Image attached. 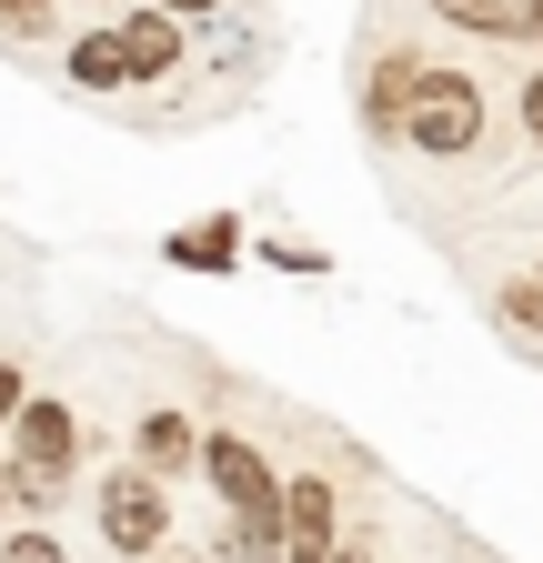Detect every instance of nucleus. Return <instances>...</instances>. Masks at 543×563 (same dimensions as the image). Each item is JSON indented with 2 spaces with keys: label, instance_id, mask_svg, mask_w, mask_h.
I'll list each match as a JSON object with an SVG mask.
<instances>
[{
  "label": "nucleus",
  "instance_id": "6",
  "mask_svg": "<svg viewBox=\"0 0 543 563\" xmlns=\"http://www.w3.org/2000/svg\"><path fill=\"white\" fill-rule=\"evenodd\" d=\"M433 21L473 41H543V0H433Z\"/></svg>",
  "mask_w": 543,
  "mask_h": 563
},
{
  "label": "nucleus",
  "instance_id": "10",
  "mask_svg": "<svg viewBox=\"0 0 543 563\" xmlns=\"http://www.w3.org/2000/svg\"><path fill=\"white\" fill-rule=\"evenodd\" d=\"M131 453H142L152 473H181V463H201V433H191V412H142Z\"/></svg>",
  "mask_w": 543,
  "mask_h": 563
},
{
  "label": "nucleus",
  "instance_id": "16",
  "mask_svg": "<svg viewBox=\"0 0 543 563\" xmlns=\"http://www.w3.org/2000/svg\"><path fill=\"white\" fill-rule=\"evenodd\" d=\"M523 131L543 141V70H533V81H523Z\"/></svg>",
  "mask_w": 543,
  "mask_h": 563
},
{
  "label": "nucleus",
  "instance_id": "18",
  "mask_svg": "<svg viewBox=\"0 0 543 563\" xmlns=\"http://www.w3.org/2000/svg\"><path fill=\"white\" fill-rule=\"evenodd\" d=\"M152 563H201V553H171V543H162V553H152Z\"/></svg>",
  "mask_w": 543,
  "mask_h": 563
},
{
  "label": "nucleus",
  "instance_id": "14",
  "mask_svg": "<svg viewBox=\"0 0 543 563\" xmlns=\"http://www.w3.org/2000/svg\"><path fill=\"white\" fill-rule=\"evenodd\" d=\"M60 0H0V31H51Z\"/></svg>",
  "mask_w": 543,
  "mask_h": 563
},
{
  "label": "nucleus",
  "instance_id": "1",
  "mask_svg": "<svg viewBox=\"0 0 543 563\" xmlns=\"http://www.w3.org/2000/svg\"><path fill=\"white\" fill-rule=\"evenodd\" d=\"M71 463H81V422H71V402H31L21 393V412H11V514H41V504H60V483H71Z\"/></svg>",
  "mask_w": 543,
  "mask_h": 563
},
{
  "label": "nucleus",
  "instance_id": "2",
  "mask_svg": "<svg viewBox=\"0 0 543 563\" xmlns=\"http://www.w3.org/2000/svg\"><path fill=\"white\" fill-rule=\"evenodd\" d=\"M402 141L433 162H463L473 141H484V91L463 81V70H433L423 60V81H413V111H402Z\"/></svg>",
  "mask_w": 543,
  "mask_h": 563
},
{
  "label": "nucleus",
  "instance_id": "7",
  "mask_svg": "<svg viewBox=\"0 0 543 563\" xmlns=\"http://www.w3.org/2000/svg\"><path fill=\"white\" fill-rule=\"evenodd\" d=\"M121 60H131V81H162V70H181V11H131L121 21Z\"/></svg>",
  "mask_w": 543,
  "mask_h": 563
},
{
  "label": "nucleus",
  "instance_id": "15",
  "mask_svg": "<svg viewBox=\"0 0 543 563\" xmlns=\"http://www.w3.org/2000/svg\"><path fill=\"white\" fill-rule=\"evenodd\" d=\"M21 393H31V383H21V363H11V352H0V433H11V412H21Z\"/></svg>",
  "mask_w": 543,
  "mask_h": 563
},
{
  "label": "nucleus",
  "instance_id": "13",
  "mask_svg": "<svg viewBox=\"0 0 543 563\" xmlns=\"http://www.w3.org/2000/svg\"><path fill=\"white\" fill-rule=\"evenodd\" d=\"M503 322H513V332H543V272H533V282H513V292H503Z\"/></svg>",
  "mask_w": 543,
  "mask_h": 563
},
{
  "label": "nucleus",
  "instance_id": "4",
  "mask_svg": "<svg viewBox=\"0 0 543 563\" xmlns=\"http://www.w3.org/2000/svg\"><path fill=\"white\" fill-rule=\"evenodd\" d=\"M201 473H212L222 514H282V473H272L242 433H201Z\"/></svg>",
  "mask_w": 543,
  "mask_h": 563
},
{
  "label": "nucleus",
  "instance_id": "12",
  "mask_svg": "<svg viewBox=\"0 0 543 563\" xmlns=\"http://www.w3.org/2000/svg\"><path fill=\"white\" fill-rule=\"evenodd\" d=\"M0 563H71V553H60L41 523H21V533H0Z\"/></svg>",
  "mask_w": 543,
  "mask_h": 563
},
{
  "label": "nucleus",
  "instance_id": "5",
  "mask_svg": "<svg viewBox=\"0 0 543 563\" xmlns=\"http://www.w3.org/2000/svg\"><path fill=\"white\" fill-rule=\"evenodd\" d=\"M332 533H343L332 483H322V473H292V483H282V563H332V553H343Z\"/></svg>",
  "mask_w": 543,
  "mask_h": 563
},
{
  "label": "nucleus",
  "instance_id": "17",
  "mask_svg": "<svg viewBox=\"0 0 543 563\" xmlns=\"http://www.w3.org/2000/svg\"><path fill=\"white\" fill-rule=\"evenodd\" d=\"M162 11H181V21H212V11H222V0H162Z\"/></svg>",
  "mask_w": 543,
  "mask_h": 563
},
{
  "label": "nucleus",
  "instance_id": "9",
  "mask_svg": "<svg viewBox=\"0 0 543 563\" xmlns=\"http://www.w3.org/2000/svg\"><path fill=\"white\" fill-rule=\"evenodd\" d=\"M162 252H171L181 272H232V262H242V222H232V211H212V222H181Z\"/></svg>",
  "mask_w": 543,
  "mask_h": 563
},
{
  "label": "nucleus",
  "instance_id": "20",
  "mask_svg": "<svg viewBox=\"0 0 543 563\" xmlns=\"http://www.w3.org/2000/svg\"><path fill=\"white\" fill-rule=\"evenodd\" d=\"M0 514H11V473H0Z\"/></svg>",
  "mask_w": 543,
  "mask_h": 563
},
{
  "label": "nucleus",
  "instance_id": "19",
  "mask_svg": "<svg viewBox=\"0 0 543 563\" xmlns=\"http://www.w3.org/2000/svg\"><path fill=\"white\" fill-rule=\"evenodd\" d=\"M332 563H373V553H363V543H353V553H332Z\"/></svg>",
  "mask_w": 543,
  "mask_h": 563
},
{
  "label": "nucleus",
  "instance_id": "8",
  "mask_svg": "<svg viewBox=\"0 0 543 563\" xmlns=\"http://www.w3.org/2000/svg\"><path fill=\"white\" fill-rule=\"evenodd\" d=\"M413 81H423V60H413V51H392V60L373 70V91H363V131H373V141H402V111H413Z\"/></svg>",
  "mask_w": 543,
  "mask_h": 563
},
{
  "label": "nucleus",
  "instance_id": "3",
  "mask_svg": "<svg viewBox=\"0 0 543 563\" xmlns=\"http://www.w3.org/2000/svg\"><path fill=\"white\" fill-rule=\"evenodd\" d=\"M101 543H111V553H131V563H152V553L171 543V493H162V473H152V463L101 473Z\"/></svg>",
  "mask_w": 543,
  "mask_h": 563
},
{
  "label": "nucleus",
  "instance_id": "11",
  "mask_svg": "<svg viewBox=\"0 0 543 563\" xmlns=\"http://www.w3.org/2000/svg\"><path fill=\"white\" fill-rule=\"evenodd\" d=\"M71 81H81V91H121V81H131L121 31H91V41H71Z\"/></svg>",
  "mask_w": 543,
  "mask_h": 563
}]
</instances>
